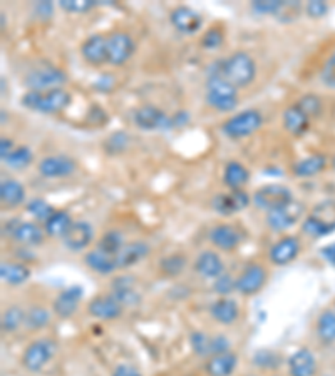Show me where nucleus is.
Listing matches in <instances>:
<instances>
[{
    "instance_id": "f257e3e1",
    "label": "nucleus",
    "mask_w": 335,
    "mask_h": 376,
    "mask_svg": "<svg viewBox=\"0 0 335 376\" xmlns=\"http://www.w3.org/2000/svg\"><path fill=\"white\" fill-rule=\"evenodd\" d=\"M205 102L216 112H231L238 107V89L221 75V60L213 62L208 68Z\"/></svg>"
},
{
    "instance_id": "f03ea898",
    "label": "nucleus",
    "mask_w": 335,
    "mask_h": 376,
    "mask_svg": "<svg viewBox=\"0 0 335 376\" xmlns=\"http://www.w3.org/2000/svg\"><path fill=\"white\" fill-rule=\"evenodd\" d=\"M257 62L248 52L237 50L221 59V75L237 89H245L257 79Z\"/></svg>"
},
{
    "instance_id": "7ed1b4c3",
    "label": "nucleus",
    "mask_w": 335,
    "mask_h": 376,
    "mask_svg": "<svg viewBox=\"0 0 335 376\" xmlns=\"http://www.w3.org/2000/svg\"><path fill=\"white\" fill-rule=\"evenodd\" d=\"M70 102H73V97H70V94L64 87L47 90V92L27 90L21 101L22 106L29 109V111L47 114V116L65 111L70 106Z\"/></svg>"
},
{
    "instance_id": "20e7f679",
    "label": "nucleus",
    "mask_w": 335,
    "mask_h": 376,
    "mask_svg": "<svg viewBox=\"0 0 335 376\" xmlns=\"http://www.w3.org/2000/svg\"><path fill=\"white\" fill-rule=\"evenodd\" d=\"M302 231L310 237H324L335 232V199H327L310 209L302 222Z\"/></svg>"
},
{
    "instance_id": "39448f33",
    "label": "nucleus",
    "mask_w": 335,
    "mask_h": 376,
    "mask_svg": "<svg viewBox=\"0 0 335 376\" xmlns=\"http://www.w3.org/2000/svg\"><path fill=\"white\" fill-rule=\"evenodd\" d=\"M263 114L257 109H247V111L237 112L235 116L226 119L221 124V131L228 139H245L255 134L258 129H262L263 126Z\"/></svg>"
},
{
    "instance_id": "423d86ee",
    "label": "nucleus",
    "mask_w": 335,
    "mask_h": 376,
    "mask_svg": "<svg viewBox=\"0 0 335 376\" xmlns=\"http://www.w3.org/2000/svg\"><path fill=\"white\" fill-rule=\"evenodd\" d=\"M58 350V343L53 338H39V340H34L26 346L21 363L27 371L37 373V371L44 370L50 363V360L54 358Z\"/></svg>"
},
{
    "instance_id": "0eeeda50",
    "label": "nucleus",
    "mask_w": 335,
    "mask_h": 376,
    "mask_svg": "<svg viewBox=\"0 0 335 376\" xmlns=\"http://www.w3.org/2000/svg\"><path fill=\"white\" fill-rule=\"evenodd\" d=\"M68 82V74L55 65H42L36 68L23 75V84L29 90L36 92H47V90L59 89Z\"/></svg>"
},
{
    "instance_id": "6e6552de",
    "label": "nucleus",
    "mask_w": 335,
    "mask_h": 376,
    "mask_svg": "<svg viewBox=\"0 0 335 376\" xmlns=\"http://www.w3.org/2000/svg\"><path fill=\"white\" fill-rule=\"evenodd\" d=\"M292 201H294V194H292L287 186L282 184L262 186L252 196V203L255 204V208L262 209V211L265 213L275 211V209L287 206V204H290Z\"/></svg>"
},
{
    "instance_id": "1a4fd4ad",
    "label": "nucleus",
    "mask_w": 335,
    "mask_h": 376,
    "mask_svg": "<svg viewBox=\"0 0 335 376\" xmlns=\"http://www.w3.org/2000/svg\"><path fill=\"white\" fill-rule=\"evenodd\" d=\"M6 227H9V237L23 247H36L44 245V240L47 236L44 227H41L39 222L34 221L14 219Z\"/></svg>"
},
{
    "instance_id": "9d476101",
    "label": "nucleus",
    "mask_w": 335,
    "mask_h": 376,
    "mask_svg": "<svg viewBox=\"0 0 335 376\" xmlns=\"http://www.w3.org/2000/svg\"><path fill=\"white\" fill-rule=\"evenodd\" d=\"M136 42L124 31H115L107 36V64L122 65L134 55Z\"/></svg>"
},
{
    "instance_id": "9b49d317",
    "label": "nucleus",
    "mask_w": 335,
    "mask_h": 376,
    "mask_svg": "<svg viewBox=\"0 0 335 376\" xmlns=\"http://www.w3.org/2000/svg\"><path fill=\"white\" fill-rule=\"evenodd\" d=\"M133 122L143 131L173 129V119L156 106H141L133 112Z\"/></svg>"
},
{
    "instance_id": "f8f14e48",
    "label": "nucleus",
    "mask_w": 335,
    "mask_h": 376,
    "mask_svg": "<svg viewBox=\"0 0 335 376\" xmlns=\"http://www.w3.org/2000/svg\"><path fill=\"white\" fill-rule=\"evenodd\" d=\"M37 171L46 179L69 178L70 174H74L78 171V161L64 154L46 156L37 164Z\"/></svg>"
},
{
    "instance_id": "ddd939ff",
    "label": "nucleus",
    "mask_w": 335,
    "mask_h": 376,
    "mask_svg": "<svg viewBox=\"0 0 335 376\" xmlns=\"http://www.w3.org/2000/svg\"><path fill=\"white\" fill-rule=\"evenodd\" d=\"M304 213H305L304 204L299 201H292L290 204H287V206L267 213L265 222L272 231L280 232L289 230L292 226H295L302 219V216H304Z\"/></svg>"
},
{
    "instance_id": "4468645a",
    "label": "nucleus",
    "mask_w": 335,
    "mask_h": 376,
    "mask_svg": "<svg viewBox=\"0 0 335 376\" xmlns=\"http://www.w3.org/2000/svg\"><path fill=\"white\" fill-rule=\"evenodd\" d=\"M250 203H252V198L245 189H230L228 193H220L211 199V206L221 216H233L247 209Z\"/></svg>"
},
{
    "instance_id": "2eb2a0df",
    "label": "nucleus",
    "mask_w": 335,
    "mask_h": 376,
    "mask_svg": "<svg viewBox=\"0 0 335 376\" xmlns=\"http://www.w3.org/2000/svg\"><path fill=\"white\" fill-rule=\"evenodd\" d=\"M268 271L260 263H252L245 268L237 278V293L243 296H253L267 284Z\"/></svg>"
},
{
    "instance_id": "dca6fc26",
    "label": "nucleus",
    "mask_w": 335,
    "mask_h": 376,
    "mask_svg": "<svg viewBox=\"0 0 335 376\" xmlns=\"http://www.w3.org/2000/svg\"><path fill=\"white\" fill-rule=\"evenodd\" d=\"M83 298H84V288L79 286V284H73V286L64 288L63 291L55 296L53 303L54 315L60 318V320H69L70 316L75 315Z\"/></svg>"
},
{
    "instance_id": "f3484780",
    "label": "nucleus",
    "mask_w": 335,
    "mask_h": 376,
    "mask_svg": "<svg viewBox=\"0 0 335 376\" xmlns=\"http://www.w3.org/2000/svg\"><path fill=\"white\" fill-rule=\"evenodd\" d=\"M124 308L111 294H97L87 303L89 316L97 321H112L122 316Z\"/></svg>"
},
{
    "instance_id": "a211bd4d",
    "label": "nucleus",
    "mask_w": 335,
    "mask_h": 376,
    "mask_svg": "<svg viewBox=\"0 0 335 376\" xmlns=\"http://www.w3.org/2000/svg\"><path fill=\"white\" fill-rule=\"evenodd\" d=\"M111 296L121 304L122 308H133L141 303V293L136 289L134 276H117L111 283Z\"/></svg>"
},
{
    "instance_id": "6ab92c4d",
    "label": "nucleus",
    "mask_w": 335,
    "mask_h": 376,
    "mask_svg": "<svg viewBox=\"0 0 335 376\" xmlns=\"http://www.w3.org/2000/svg\"><path fill=\"white\" fill-rule=\"evenodd\" d=\"M169 22L176 28L179 34L193 36L200 31L203 26V18L195 9L188 6H178L169 12Z\"/></svg>"
},
{
    "instance_id": "aec40b11",
    "label": "nucleus",
    "mask_w": 335,
    "mask_h": 376,
    "mask_svg": "<svg viewBox=\"0 0 335 376\" xmlns=\"http://www.w3.org/2000/svg\"><path fill=\"white\" fill-rule=\"evenodd\" d=\"M302 249L300 240L297 236H285L278 240L268 251V259L275 266H287L299 258Z\"/></svg>"
},
{
    "instance_id": "412c9836",
    "label": "nucleus",
    "mask_w": 335,
    "mask_h": 376,
    "mask_svg": "<svg viewBox=\"0 0 335 376\" xmlns=\"http://www.w3.org/2000/svg\"><path fill=\"white\" fill-rule=\"evenodd\" d=\"M208 240L216 249L230 253V251H235L240 245H242V232H240L233 225L221 222V225L211 227L208 232Z\"/></svg>"
},
{
    "instance_id": "4be33fe9",
    "label": "nucleus",
    "mask_w": 335,
    "mask_h": 376,
    "mask_svg": "<svg viewBox=\"0 0 335 376\" xmlns=\"http://www.w3.org/2000/svg\"><path fill=\"white\" fill-rule=\"evenodd\" d=\"M94 240V230L91 222L87 221H74L70 230L65 232L63 237V245L68 247L69 251L79 253V251L87 249V246L91 245Z\"/></svg>"
},
{
    "instance_id": "5701e85b",
    "label": "nucleus",
    "mask_w": 335,
    "mask_h": 376,
    "mask_svg": "<svg viewBox=\"0 0 335 376\" xmlns=\"http://www.w3.org/2000/svg\"><path fill=\"white\" fill-rule=\"evenodd\" d=\"M81 55L94 68L107 64V37L101 34L89 36L81 44Z\"/></svg>"
},
{
    "instance_id": "b1692460",
    "label": "nucleus",
    "mask_w": 335,
    "mask_h": 376,
    "mask_svg": "<svg viewBox=\"0 0 335 376\" xmlns=\"http://www.w3.org/2000/svg\"><path fill=\"white\" fill-rule=\"evenodd\" d=\"M26 186L17 179H4L0 183V203H2V209L7 211H14V209L21 208L26 203Z\"/></svg>"
},
{
    "instance_id": "393cba45",
    "label": "nucleus",
    "mask_w": 335,
    "mask_h": 376,
    "mask_svg": "<svg viewBox=\"0 0 335 376\" xmlns=\"http://www.w3.org/2000/svg\"><path fill=\"white\" fill-rule=\"evenodd\" d=\"M193 268H195L196 273L205 279H216L225 273L223 259L220 258L218 253L210 249L201 251V253L196 256L195 266H193Z\"/></svg>"
},
{
    "instance_id": "a878e982",
    "label": "nucleus",
    "mask_w": 335,
    "mask_h": 376,
    "mask_svg": "<svg viewBox=\"0 0 335 376\" xmlns=\"http://www.w3.org/2000/svg\"><path fill=\"white\" fill-rule=\"evenodd\" d=\"M282 124L290 136L304 137L310 127V117L297 104H292L283 111Z\"/></svg>"
},
{
    "instance_id": "bb28decb",
    "label": "nucleus",
    "mask_w": 335,
    "mask_h": 376,
    "mask_svg": "<svg viewBox=\"0 0 335 376\" xmlns=\"http://www.w3.org/2000/svg\"><path fill=\"white\" fill-rule=\"evenodd\" d=\"M151 253V246L146 241L136 240L126 242L124 247L119 251L117 254V268L126 269L131 268V266L141 263V261L146 259Z\"/></svg>"
},
{
    "instance_id": "cd10ccee",
    "label": "nucleus",
    "mask_w": 335,
    "mask_h": 376,
    "mask_svg": "<svg viewBox=\"0 0 335 376\" xmlns=\"http://www.w3.org/2000/svg\"><path fill=\"white\" fill-rule=\"evenodd\" d=\"M210 315L216 323L223 326H230L238 321L240 306L235 299L228 296H220L216 301L210 304Z\"/></svg>"
},
{
    "instance_id": "c85d7f7f",
    "label": "nucleus",
    "mask_w": 335,
    "mask_h": 376,
    "mask_svg": "<svg viewBox=\"0 0 335 376\" xmlns=\"http://www.w3.org/2000/svg\"><path fill=\"white\" fill-rule=\"evenodd\" d=\"M329 159L327 156L320 154V152H315V154H309L305 158H302L297 161V163L292 166V173H294L295 178L300 179H309L319 176L322 171L327 168Z\"/></svg>"
},
{
    "instance_id": "c756f323",
    "label": "nucleus",
    "mask_w": 335,
    "mask_h": 376,
    "mask_svg": "<svg viewBox=\"0 0 335 376\" xmlns=\"http://www.w3.org/2000/svg\"><path fill=\"white\" fill-rule=\"evenodd\" d=\"M290 376H315L317 375V358L309 348L297 350L289 358Z\"/></svg>"
},
{
    "instance_id": "7c9ffc66",
    "label": "nucleus",
    "mask_w": 335,
    "mask_h": 376,
    "mask_svg": "<svg viewBox=\"0 0 335 376\" xmlns=\"http://www.w3.org/2000/svg\"><path fill=\"white\" fill-rule=\"evenodd\" d=\"M84 263H86L89 269H92L94 273L101 276H110L119 269L117 268V256L107 254L105 251L97 249V247L87 251L86 256H84Z\"/></svg>"
},
{
    "instance_id": "2f4dec72",
    "label": "nucleus",
    "mask_w": 335,
    "mask_h": 376,
    "mask_svg": "<svg viewBox=\"0 0 335 376\" xmlns=\"http://www.w3.org/2000/svg\"><path fill=\"white\" fill-rule=\"evenodd\" d=\"M0 278L7 286H22L31 278L29 266L21 261H2L0 264Z\"/></svg>"
},
{
    "instance_id": "473e14b6",
    "label": "nucleus",
    "mask_w": 335,
    "mask_h": 376,
    "mask_svg": "<svg viewBox=\"0 0 335 376\" xmlns=\"http://www.w3.org/2000/svg\"><path fill=\"white\" fill-rule=\"evenodd\" d=\"M238 365V356L233 351H225L210 356L206 361V373L210 376H231Z\"/></svg>"
},
{
    "instance_id": "72a5a7b5",
    "label": "nucleus",
    "mask_w": 335,
    "mask_h": 376,
    "mask_svg": "<svg viewBox=\"0 0 335 376\" xmlns=\"http://www.w3.org/2000/svg\"><path fill=\"white\" fill-rule=\"evenodd\" d=\"M250 181V171L240 161H230L223 169V184L228 189H243Z\"/></svg>"
},
{
    "instance_id": "f704fd0d",
    "label": "nucleus",
    "mask_w": 335,
    "mask_h": 376,
    "mask_svg": "<svg viewBox=\"0 0 335 376\" xmlns=\"http://www.w3.org/2000/svg\"><path fill=\"white\" fill-rule=\"evenodd\" d=\"M73 217L64 209H55V213L44 222V231L49 237H63L73 226Z\"/></svg>"
},
{
    "instance_id": "c9c22d12",
    "label": "nucleus",
    "mask_w": 335,
    "mask_h": 376,
    "mask_svg": "<svg viewBox=\"0 0 335 376\" xmlns=\"http://www.w3.org/2000/svg\"><path fill=\"white\" fill-rule=\"evenodd\" d=\"M50 323V311L46 306L34 304L26 311V323L23 326L29 331H41L49 326Z\"/></svg>"
},
{
    "instance_id": "e433bc0d",
    "label": "nucleus",
    "mask_w": 335,
    "mask_h": 376,
    "mask_svg": "<svg viewBox=\"0 0 335 376\" xmlns=\"http://www.w3.org/2000/svg\"><path fill=\"white\" fill-rule=\"evenodd\" d=\"M315 330L324 343L335 341V309H325L320 313L317 323H315Z\"/></svg>"
},
{
    "instance_id": "4c0bfd02",
    "label": "nucleus",
    "mask_w": 335,
    "mask_h": 376,
    "mask_svg": "<svg viewBox=\"0 0 335 376\" xmlns=\"http://www.w3.org/2000/svg\"><path fill=\"white\" fill-rule=\"evenodd\" d=\"M32 163H34V154H32L31 147L27 146H16V149H14L11 154H9V158L4 161V164H6L7 168L16 171L27 169Z\"/></svg>"
},
{
    "instance_id": "58836bf2",
    "label": "nucleus",
    "mask_w": 335,
    "mask_h": 376,
    "mask_svg": "<svg viewBox=\"0 0 335 376\" xmlns=\"http://www.w3.org/2000/svg\"><path fill=\"white\" fill-rule=\"evenodd\" d=\"M26 323V309L18 304L9 306L2 315V331L4 333H16L18 328Z\"/></svg>"
},
{
    "instance_id": "ea45409f",
    "label": "nucleus",
    "mask_w": 335,
    "mask_h": 376,
    "mask_svg": "<svg viewBox=\"0 0 335 376\" xmlns=\"http://www.w3.org/2000/svg\"><path fill=\"white\" fill-rule=\"evenodd\" d=\"M188 264V258L183 253H173L164 256V258L159 261V269L164 276H169V278H174V276H179L185 271Z\"/></svg>"
},
{
    "instance_id": "a19ab883",
    "label": "nucleus",
    "mask_w": 335,
    "mask_h": 376,
    "mask_svg": "<svg viewBox=\"0 0 335 376\" xmlns=\"http://www.w3.org/2000/svg\"><path fill=\"white\" fill-rule=\"evenodd\" d=\"M190 345L193 353L203 358H210L215 355L213 351V336L206 335L203 331H193L190 335Z\"/></svg>"
},
{
    "instance_id": "79ce46f5",
    "label": "nucleus",
    "mask_w": 335,
    "mask_h": 376,
    "mask_svg": "<svg viewBox=\"0 0 335 376\" xmlns=\"http://www.w3.org/2000/svg\"><path fill=\"white\" fill-rule=\"evenodd\" d=\"M124 245H126L124 236H122L117 230H111V231H107V232H105V235H102V237L99 240L96 247L97 249L105 251V253H107V254L117 256L122 247H124Z\"/></svg>"
},
{
    "instance_id": "37998d69",
    "label": "nucleus",
    "mask_w": 335,
    "mask_h": 376,
    "mask_svg": "<svg viewBox=\"0 0 335 376\" xmlns=\"http://www.w3.org/2000/svg\"><path fill=\"white\" fill-rule=\"evenodd\" d=\"M26 209H27V213H29L37 222H46L47 219H49L55 213V209L50 206V204L47 203L46 199H41V198L31 199V201L26 204Z\"/></svg>"
},
{
    "instance_id": "c03bdc74",
    "label": "nucleus",
    "mask_w": 335,
    "mask_h": 376,
    "mask_svg": "<svg viewBox=\"0 0 335 376\" xmlns=\"http://www.w3.org/2000/svg\"><path fill=\"white\" fill-rule=\"evenodd\" d=\"M285 7L287 2L282 0H253L250 4V9L258 16H278Z\"/></svg>"
},
{
    "instance_id": "a18cd8bd",
    "label": "nucleus",
    "mask_w": 335,
    "mask_h": 376,
    "mask_svg": "<svg viewBox=\"0 0 335 376\" xmlns=\"http://www.w3.org/2000/svg\"><path fill=\"white\" fill-rule=\"evenodd\" d=\"M201 47L205 50H216L225 44V31L223 27L213 26L205 32L201 37Z\"/></svg>"
},
{
    "instance_id": "49530a36",
    "label": "nucleus",
    "mask_w": 335,
    "mask_h": 376,
    "mask_svg": "<svg viewBox=\"0 0 335 376\" xmlns=\"http://www.w3.org/2000/svg\"><path fill=\"white\" fill-rule=\"evenodd\" d=\"M297 106H299L309 117H319L320 114H322L324 102L317 94H305V96H302L299 99Z\"/></svg>"
},
{
    "instance_id": "de8ad7c7",
    "label": "nucleus",
    "mask_w": 335,
    "mask_h": 376,
    "mask_svg": "<svg viewBox=\"0 0 335 376\" xmlns=\"http://www.w3.org/2000/svg\"><path fill=\"white\" fill-rule=\"evenodd\" d=\"M127 146H129V134L122 131L112 132L105 141V151L107 154H119V152H124L127 149Z\"/></svg>"
},
{
    "instance_id": "09e8293b",
    "label": "nucleus",
    "mask_w": 335,
    "mask_h": 376,
    "mask_svg": "<svg viewBox=\"0 0 335 376\" xmlns=\"http://www.w3.org/2000/svg\"><path fill=\"white\" fill-rule=\"evenodd\" d=\"M97 6V0H60L59 2V7L69 14H86Z\"/></svg>"
},
{
    "instance_id": "8fccbe9b",
    "label": "nucleus",
    "mask_w": 335,
    "mask_h": 376,
    "mask_svg": "<svg viewBox=\"0 0 335 376\" xmlns=\"http://www.w3.org/2000/svg\"><path fill=\"white\" fill-rule=\"evenodd\" d=\"M213 289L216 294H220V296H230L231 293L237 291V279H235L233 276L223 273L220 278L215 279Z\"/></svg>"
},
{
    "instance_id": "3c124183",
    "label": "nucleus",
    "mask_w": 335,
    "mask_h": 376,
    "mask_svg": "<svg viewBox=\"0 0 335 376\" xmlns=\"http://www.w3.org/2000/svg\"><path fill=\"white\" fill-rule=\"evenodd\" d=\"M253 363L260 366V368H278V365H280V356L270 350H260L253 356Z\"/></svg>"
},
{
    "instance_id": "603ef678",
    "label": "nucleus",
    "mask_w": 335,
    "mask_h": 376,
    "mask_svg": "<svg viewBox=\"0 0 335 376\" xmlns=\"http://www.w3.org/2000/svg\"><path fill=\"white\" fill-rule=\"evenodd\" d=\"M320 82H322L325 87L335 89V49L322 65V70H320Z\"/></svg>"
},
{
    "instance_id": "864d4df0",
    "label": "nucleus",
    "mask_w": 335,
    "mask_h": 376,
    "mask_svg": "<svg viewBox=\"0 0 335 376\" xmlns=\"http://www.w3.org/2000/svg\"><path fill=\"white\" fill-rule=\"evenodd\" d=\"M330 7L325 0H310L305 6V14L310 18H322L329 14Z\"/></svg>"
},
{
    "instance_id": "5fc2aeb1",
    "label": "nucleus",
    "mask_w": 335,
    "mask_h": 376,
    "mask_svg": "<svg viewBox=\"0 0 335 376\" xmlns=\"http://www.w3.org/2000/svg\"><path fill=\"white\" fill-rule=\"evenodd\" d=\"M32 14H34L36 18H39V21H49V18H53L54 16V4L46 2V0L36 2L34 9H32Z\"/></svg>"
},
{
    "instance_id": "6e6d98bb",
    "label": "nucleus",
    "mask_w": 335,
    "mask_h": 376,
    "mask_svg": "<svg viewBox=\"0 0 335 376\" xmlns=\"http://www.w3.org/2000/svg\"><path fill=\"white\" fill-rule=\"evenodd\" d=\"M111 376H143V373H141V371L133 365L121 363V365H117L115 370H112Z\"/></svg>"
},
{
    "instance_id": "4d7b16f0",
    "label": "nucleus",
    "mask_w": 335,
    "mask_h": 376,
    "mask_svg": "<svg viewBox=\"0 0 335 376\" xmlns=\"http://www.w3.org/2000/svg\"><path fill=\"white\" fill-rule=\"evenodd\" d=\"M16 149V146H14V142L9 139V137H2L0 139V159H2V163L9 158V154Z\"/></svg>"
},
{
    "instance_id": "13d9d810",
    "label": "nucleus",
    "mask_w": 335,
    "mask_h": 376,
    "mask_svg": "<svg viewBox=\"0 0 335 376\" xmlns=\"http://www.w3.org/2000/svg\"><path fill=\"white\" fill-rule=\"evenodd\" d=\"M320 254L324 256V259L327 261L330 266H334V268H335V242H332V245L324 246L322 249H320Z\"/></svg>"
},
{
    "instance_id": "bf43d9fd",
    "label": "nucleus",
    "mask_w": 335,
    "mask_h": 376,
    "mask_svg": "<svg viewBox=\"0 0 335 376\" xmlns=\"http://www.w3.org/2000/svg\"><path fill=\"white\" fill-rule=\"evenodd\" d=\"M173 119V127H179V126H185V124L190 121V114L186 111H181V112H176L174 116H171Z\"/></svg>"
},
{
    "instance_id": "052dcab7",
    "label": "nucleus",
    "mask_w": 335,
    "mask_h": 376,
    "mask_svg": "<svg viewBox=\"0 0 335 376\" xmlns=\"http://www.w3.org/2000/svg\"><path fill=\"white\" fill-rule=\"evenodd\" d=\"M330 166H332V169L335 171V154L332 156V159H330Z\"/></svg>"
},
{
    "instance_id": "680f3d73",
    "label": "nucleus",
    "mask_w": 335,
    "mask_h": 376,
    "mask_svg": "<svg viewBox=\"0 0 335 376\" xmlns=\"http://www.w3.org/2000/svg\"><path fill=\"white\" fill-rule=\"evenodd\" d=\"M334 309H335V301H334Z\"/></svg>"
}]
</instances>
